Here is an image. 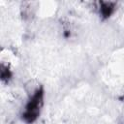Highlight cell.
Instances as JSON below:
<instances>
[{"mask_svg": "<svg viewBox=\"0 0 124 124\" xmlns=\"http://www.w3.org/2000/svg\"><path fill=\"white\" fill-rule=\"evenodd\" d=\"M114 9V4L111 2H102L101 7H100V12L103 16L108 17L110 16V14L113 12Z\"/></svg>", "mask_w": 124, "mask_h": 124, "instance_id": "obj_2", "label": "cell"}, {"mask_svg": "<svg viewBox=\"0 0 124 124\" xmlns=\"http://www.w3.org/2000/svg\"><path fill=\"white\" fill-rule=\"evenodd\" d=\"M43 95L44 93L42 88H37L33 92L29 102L25 107V110L22 114L23 119L27 123H32L38 117L41 108L43 106Z\"/></svg>", "mask_w": 124, "mask_h": 124, "instance_id": "obj_1", "label": "cell"}, {"mask_svg": "<svg viewBox=\"0 0 124 124\" xmlns=\"http://www.w3.org/2000/svg\"><path fill=\"white\" fill-rule=\"evenodd\" d=\"M122 100H124V97H123V98H122Z\"/></svg>", "mask_w": 124, "mask_h": 124, "instance_id": "obj_3", "label": "cell"}]
</instances>
